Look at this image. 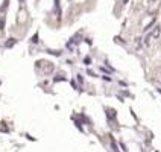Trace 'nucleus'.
<instances>
[{"label":"nucleus","mask_w":161,"mask_h":152,"mask_svg":"<svg viewBox=\"0 0 161 152\" xmlns=\"http://www.w3.org/2000/svg\"><path fill=\"white\" fill-rule=\"evenodd\" d=\"M14 44H15V40H14V38H11L9 41H8V43L5 44V46H6V47H12V46H14Z\"/></svg>","instance_id":"f257e3e1"},{"label":"nucleus","mask_w":161,"mask_h":152,"mask_svg":"<svg viewBox=\"0 0 161 152\" xmlns=\"http://www.w3.org/2000/svg\"><path fill=\"white\" fill-rule=\"evenodd\" d=\"M158 34H160V28H157V29H155V32L152 34V37H154V38H157V37H158Z\"/></svg>","instance_id":"f03ea898"}]
</instances>
